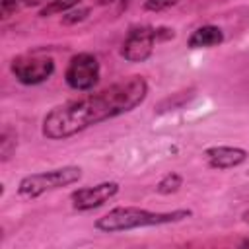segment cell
<instances>
[{
	"instance_id": "8",
	"label": "cell",
	"mask_w": 249,
	"mask_h": 249,
	"mask_svg": "<svg viewBox=\"0 0 249 249\" xmlns=\"http://www.w3.org/2000/svg\"><path fill=\"white\" fill-rule=\"evenodd\" d=\"M247 152L237 146H210L204 150V160L212 169H231L247 160Z\"/></svg>"
},
{
	"instance_id": "14",
	"label": "cell",
	"mask_w": 249,
	"mask_h": 249,
	"mask_svg": "<svg viewBox=\"0 0 249 249\" xmlns=\"http://www.w3.org/2000/svg\"><path fill=\"white\" fill-rule=\"evenodd\" d=\"M179 2L181 0H144L142 8L146 12H163V10L171 8V6H177Z\"/></svg>"
},
{
	"instance_id": "6",
	"label": "cell",
	"mask_w": 249,
	"mask_h": 249,
	"mask_svg": "<svg viewBox=\"0 0 249 249\" xmlns=\"http://www.w3.org/2000/svg\"><path fill=\"white\" fill-rule=\"evenodd\" d=\"M101 76V66L95 54L91 53H78L70 58L66 70H64V80L66 84L76 89V91H89L93 86L99 82Z\"/></svg>"
},
{
	"instance_id": "13",
	"label": "cell",
	"mask_w": 249,
	"mask_h": 249,
	"mask_svg": "<svg viewBox=\"0 0 249 249\" xmlns=\"http://www.w3.org/2000/svg\"><path fill=\"white\" fill-rule=\"evenodd\" d=\"M88 16H89V8H86V6H76V8H72V10H68V12L62 14V23H64V25H74V23L84 21Z\"/></svg>"
},
{
	"instance_id": "18",
	"label": "cell",
	"mask_w": 249,
	"mask_h": 249,
	"mask_svg": "<svg viewBox=\"0 0 249 249\" xmlns=\"http://www.w3.org/2000/svg\"><path fill=\"white\" fill-rule=\"evenodd\" d=\"M101 6H105V4H111V2H115V0H97Z\"/></svg>"
},
{
	"instance_id": "12",
	"label": "cell",
	"mask_w": 249,
	"mask_h": 249,
	"mask_svg": "<svg viewBox=\"0 0 249 249\" xmlns=\"http://www.w3.org/2000/svg\"><path fill=\"white\" fill-rule=\"evenodd\" d=\"M16 134L10 130V128H4L2 130V136H0V154H2V161H8L16 150Z\"/></svg>"
},
{
	"instance_id": "17",
	"label": "cell",
	"mask_w": 249,
	"mask_h": 249,
	"mask_svg": "<svg viewBox=\"0 0 249 249\" xmlns=\"http://www.w3.org/2000/svg\"><path fill=\"white\" fill-rule=\"evenodd\" d=\"M241 247H249V237H245V239L241 241Z\"/></svg>"
},
{
	"instance_id": "4",
	"label": "cell",
	"mask_w": 249,
	"mask_h": 249,
	"mask_svg": "<svg viewBox=\"0 0 249 249\" xmlns=\"http://www.w3.org/2000/svg\"><path fill=\"white\" fill-rule=\"evenodd\" d=\"M163 29L160 27H150V25H136L130 27L123 45H121V56L128 62H144L152 56L154 47L160 39H169L173 37V29Z\"/></svg>"
},
{
	"instance_id": "15",
	"label": "cell",
	"mask_w": 249,
	"mask_h": 249,
	"mask_svg": "<svg viewBox=\"0 0 249 249\" xmlns=\"http://www.w3.org/2000/svg\"><path fill=\"white\" fill-rule=\"evenodd\" d=\"M23 6V0H0V10H2V18L8 19L12 14H16L19 8Z\"/></svg>"
},
{
	"instance_id": "1",
	"label": "cell",
	"mask_w": 249,
	"mask_h": 249,
	"mask_svg": "<svg viewBox=\"0 0 249 249\" xmlns=\"http://www.w3.org/2000/svg\"><path fill=\"white\" fill-rule=\"evenodd\" d=\"M148 95V82L130 76L109 88L53 107L41 124V134L49 140H66L103 121L134 111Z\"/></svg>"
},
{
	"instance_id": "16",
	"label": "cell",
	"mask_w": 249,
	"mask_h": 249,
	"mask_svg": "<svg viewBox=\"0 0 249 249\" xmlns=\"http://www.w3.org/2000/svg\"><path fill=\"white\" fill-rule=\"evenodd\" d=\"M45 2H51V0H23V6L33 8V6H41V4H45Z\"/></svg>"
},
{
	"instance_id": "9",
	"label": "cell",
	"mask_w": 249,
	"mask_h": 249,
	"mask_svg": "<svg viewBox=\"0 0 249 249\" xmlns=\"http://www.w3.org/2000/svg\"><path fill=\"white\" fill-rule=\"evenodd\" d=\"M222 41H224V31L218 25L208 23V25L196 27L189 35L187 45H189V49H212V47H218Z\"/></svg>"
},
{
	"instance_id": "2",
	"label": "cell",
	"mask_w": 249,
	"mask_h": 249,
	"mask_svg": "<svg viewBox=\"0 0 249 249\" xmlns=\"http://www.w3.org/2000/svg\"><path fill=\"white\" fill-rule=\"evenodd\" d=\"M191 216H193V210L189 208H177L171 212H156V210H146L138 206H115L107 214L95 220V228L105 233H117V231H130L138 228L177 224Z\"/></svg>"
},
{
	"instance_id": "3",
	"label": "cell",
	"mask_w": 249,
	"mask_h": 249,
	"mask_svg": "<svg viewBox=\"0 0 249 249\" xmlns=\"http://www.w3.org/2000/svg\"><path fill=\"white\" fill-rule=\"evenodd\" d=\"M82 179V167L80 165H62L47 171H37L29 173L19 179L18 183V193L23 198H37L45 193L74 185Z\"/></svg>"
},
{
	"instance_id": "11",
	"label": "cell",
	"mask_w": 249,
	"mask_h": 249,
	"mask_svg": "<svg viewBox=\"0 0 249 249\" xmlns=\"http://www.w3.org/2000/svg\"><path fill=\"white\" fill-rule=\"evenodd\" d=\"M82 0H51L43 10H41V16L47 18V16H53V14H64L76 6H80Z\"/></svg>"
},
{
	"instance_id": "10",
	"label": "cell",
	"mask_w": 249,
	"mask_h": 249,
	"mask_svg": "<svg viewBox=\"0 0 249 249\" xmlns=\"http://www.w3.org/2000/svg\"><path fill=\"white\" fill-rule=\"evenodd\" d=\"M181 187H183V175L177 173V171H169V173H165V175L156 183V193L167 196V195L177 193Z\"/></svg>"
},
{
	"instance_id": "5",
	"label": "cell",
	"mask_w": 249,
	"mask_h": 249,
	"mask_svg": "<svg viewBox=\"0 0 249 249\" xmlns=\"http://www.w3.org/2000/svg\"><path fill=\"white\" fill-rule=\"evenodd\" d=\"M10 72L23 86H37L54 74V60L43 54H21L10 62Z\"/></svg>"
},
{
	"instance_id": "7",
	"label": "cell",
	"mask_w": 249,
	"mask_h": 249,
	"mask_svg": "<svg viewBox=\"0 0 249 249\" xmlns=\"http://www.w3.org/2000/svg\"><path fill=\"white\" fill-rule=\"evenodd\" d=\"M119 183L117 181H103L91 187H80L76 191H72L70 195V202L72 208L78 212H88L93 208L103 206L105 202H109L117 193H119Z\"/></svg>"
}]
</instances>
